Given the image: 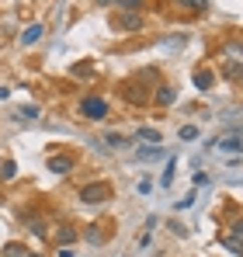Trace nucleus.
Masks as SVG:
<instances>
[{
  "label": "nucleus",
  "instance_id": "obj_1",
  "mask_svg": "<svg viewBox=\"0 0 243 257\" xmlns=\"http://www.w3.org/2000/svg\"><path fill=\"white\" fill-rule=\"evenodd\" d=\"M111 198V188L108 184H87L80 191V202H87V205H101V202H108Z\"/></svg>",
  "mask_w": 243,
  "mask_h": 257
},
{
  "label": "nucleus",
  "instance_id": "obj_2",
  "mask_svg": "<svg viewBox=\"0 0 243 257\" xmlns=\"http://www.w3.org/2000/svg\"><path fill=\"white\" fill-rule=\"evenodd\" d=\"M80 115H87V118H104V115H108V101H104V97H83Z\"/></svg>",
  "mask_w": 243,
  "mask_h": 257
},
{
  "label": "nucleus",
  "instance_id": "obj_3",
  "mask_svg": "<svg viewBox=\"0 0 243 257\" xmlns=\"http://www.w3.org/2000/svg\"><path fill=\"white\" fill-rule=\"evenodd\" d=\"M222 153H243V128H236V132H226L219 143H215Z\"/></svg>",
  "mask_w": 243,
  "mask_h": 257
},
{
  "label": "nucleus",
  "instance_id": "obj_4",
  "mask_svg": "<svg viewBox=\"0 0 243 257\" xmlns=\"http://www.w3.org/2000/svg\"><path fill=\"white\" fill-rule=\"evenodd\" d=\"M115 25H118L122 32H139V28H143V18H139L136 11H125V14H118Z\"/></svg>",
  "mask_w": 243,
  "mask_h": 257
},
{
  "label": "nucleus",
  "instance_id": "obj_5",
  "mask_svg": "<svg viewBox=\"0 0 243 257\" xmlns=\"http://www.w3.org/2000/svg\"><path fill=\"white\" fill-rule=\"evenodd\" d=\"M49 171L52 174H70L73 171V160H70V157H52V160H49Z\"/></svg>",
  "mask_w": 243,
  "mask_h": 257
},
{
  "label": "nucleus",
  "instance_id": "obj_6",
  "mask_svg": "<svg viewBox=\"0 0 243 257\" xmlns=\"http://www.w3.org/2000/svg\"><path fill=\"white\" fill-rule=\"evenodd\" d=\"M45 35V28L42 25H32V28H25V35H21V45H35Z\"/></svg>",
  "mask_w": 243,
  "mask_h": 257
},
{
  "label": "nucleus",
  "instance_id": "obj_7",
  "mask_svg": "<svg viewBox=\"0 0 243 257\" xmlns=\"http://www.w3.org/2000/svg\"><path fill=\"white\" fill-rule=\"evenodd\" d=\"M174 101H177V90H174V87H160V90H157V104L167 108V104H174Z\"/></svg>",
  "mask_w": 243,
  "mask_h": 257
},
{
  "label": "nucleus",
  "instance_id": "obj_8",
  "mask_svg": "<svg viewBox=\"0 0 243 257\" xmlns=\"http://www.w3.org/2000/svg\"><path fill=\"white\" fill-rule=\"evenodd\" d=\"M136 157H139V160H157V157H163V150L160 146H143Z\"/></svg>",
  "mask_w": 243,
  "mask_h": 257
},
{
  "label": "nucleus",
  "instance_id": "obj_9",
  "mask_svg": "<svg viewBox=\"0 0 243 257\" xmlns=\"http://www.w3.org/2000/svg\"><path fill=\"white\" fill-rule=\"evenodd\" d=\"M136 136H139V139H143V143H153V146H157V143H160V132H157V128H139V132H136Z\"/></svg>",
  "mask_w": 243,
  "mask_h": 257
},
{
  "label": "nucleus",
  "instance_id": "obj_10",
  "mask_svg": "<svg viewBox=\"0 0 243 257\" xmlns=\"http://www.w3.org/2000/svg\"><path fill=\"white\" fill-rule=\"evenodd\" d=\"M174 171H177V160H174V157H170V160H167V174H163V188H170V181H174Z\"/></svg>",
  "mask_w": 243,
  "mask_h": 257
},
{
  "label": "nucleus",
  "instance_id": "obj_11",
  "mask_svg": "<svg viewBox=\"0 0 243 257\" xmlns=\"http://www.w3.org/2000/svg\"><path fill=\"white\" fill-rule=\"evenodd\" d=\"M208 84H212V73H205V70H198V73H195V87H198V90H205Z\"/></svg>",
  "mask_w": 243,
  "mask_h": 257
},
{
  "label": "nucleus",
  "instance_id": "obj_12",
  "mask_svg": "<svg viewBox=\"0 0 243 257\" xmlns=\"http://www.w3.org/2000/svg\"><path fill=\"white\" fill-rule=\"evenodd\" d=\"M104 143H108V146H129V139L118 136V132H108V136H104Z\"/></svg>",
  "mask_w": 243,
  "mask_h": 257
},
{
  "label": "nucleus",
  "instance_id": "obj_13",
  "mask_svg": "<svg viewBox=\"0 0 243 257\" xmlns=\"http://www.w3.org/2000/svg\"><path fill=\"white\" fill-rule=\"evenodd\" d=\"M181 7H188V11H205L208 7V0H177Z\"/></svg>",
  "mask_w": 243,
  "mask_h": 257
},
{
  "label": "nucleus",
  "instance_id": "obj_14",
  "mask_svg": "<svg viewBox=\"0 0 243 257\" xmlns=\"http://www.w3.org/2000/svg\"><path fill=\"white\" fill-rule=\"evenodd\" d=\"M14 174H18V167H14L11 160H7V164L0 167V177H4V181H14Z\"/></svg>",
  "mask_w": 243,
  "mask_h": 257
},
{
  "label": "nucleus",
  "instance_id": "obj_15",
  "mask_svg": "<svg viewBox=\"0 0 243 257\" xmlns=\"http://www.w3.org/2000/svg\"><path fill=\"white\" fill-rule=\"evenodd\" d=\"M59 240H63V243H73V240H77V229L63 226V229H59Z\"/></svg>",
  "mask_w": 243,
  "mask_h": 257
},
{
  "label": "nucleus",
  "instance_id": "obj_16",
  "mask_svg": "<svg viewBox=\"0 0 243 257\" xmlns=\"http://www.w3.org/2000/svg\"><path fill=\"white\" fill-rule=\"evenodd\" d=\"M4 257H28V254H25V247L11 243V247H4Z\"/></svg>",
  "mask_w": 243,
  "mask_h": 257
},
{
  "label": "nucleus",
  "instance_id": "obj_17",
  "mask_svg": "<svg viewBox=\"0 0 243 257\" xmlns=\"http://www.w3.org/2000/svg\"><path fill=\"white\" fill-rule=\"evenodd\" d=\"M222 243H226V250H233V254H243V243H240V240H233V236H226Z\"/></svg>",
  "mask_w": 243,
  "mask_h": 257
},
{
  "label": "nucleus",
  "instance_id": "obj_18",
  "mask_svg": "<svg viewBox=\"0 0 243 257\" xmlns=\"http://www.w3.org/2000/svg\"><path fill=\"white\" fill-rule=\"evenodd\" d=\"M118 7H125V11H139L143 0H118Z\"/></svg>",
  "mask_w": 243,
  "mask_h": 257
},
{
  "label": "nucleus",
  "instance_id": "obj_19",
  "mask_svg": "<svg viewBox=\"0 0 243 257\" xmlns=\"http://www.w3.org/2000/svg\"><path fill=\"white\" fill-rule=\"evenodd\" d=\"M195 136H198V128H195V125H184V128H181V139H195Z\"/></svg>",
  "mask_w": 243,
  "mask_h": 257
},
{
  "label": "nucleus",
  "instance_id": "obj_20",
  "mask_svg": "<svg viewBox=\"0 0 243 257\" xmlns=\"http://www.w3.org/2000/svg\"><path fill=\"white\" fill-rule=\"evenodd\" d=\"M226 77H236V80H243V66H226Z\"/></svg>",
  "mask_w": 243,
  "mask_h": 257
},
{
  "label": "nucleus",
  "instance_id": "obj_21",
  "mask_svg": "<svg viewBox=\"0 0 243 257\" xmlns=\"http://www.w3.org/2000/svg\"><path fill=\"white\" fill-rule=\"evenodd\" d=\"M21 115H28V118H39V108H35V104H25V108H21Z\"/></svg>",
  "mask_w": 243,
  "mask_h": 257
},
{
  "label": "nucleus",
  "instance_id": "obj_22",
  "mask_svg": "<svg viewBox=\"0 0 243 257\" xmlns=\"http://www.w3.org/2000/svg\"><path fill=\"white\" fill-rule=\"evenodd\" d=\"M233 240H240V243H243V219H240V222H233Z\"/></svg>",
  "mask_w": 243,
  "mask_h": 257
},
{
  "label": "nucleus",
  "instance_id": "obj_23",
  "mask_svg": "<svg viewBox=\"0 0 243 257\" xmlns=\"http://www.w3.org/2000/svg\"><path fill=\"white\" fill-rule=\"evenodd\" d=\"M56 257H77V254H73L70 247H63V250H59V254H56Z\"/></svg>",
  "mask_w": 243,
  "mask_h": 257
},
{
  "label": "nucleus",
  "instance_id": "obj_24",
  "mask_svg": "<svg viewBox=\"0 0 243 257\" xmlns=\"http://www.w3.org/2000/svg\"><path fill=\"white\" fill-rule=\"evenodd\" d=\"M97 4H101V7H108V4H118V0H97Z\"/></svg>",
  "mask_w": 243,
  "mask_h": 257
},
{
  "label": "nucleus",
  "instance_id": "obj_25",
  "mask_svg": "<svg viewBox=\"0 0 243 257\" xmlns=\"http://www.w3.org/2000/svg\"><path fill=\"white\" fill-rule=\"evenodd\" d=\"M28 257H39V254H28Z\"/></svg>",
  "mask_w": 243,
  "mask_h": 257
}]
</instances>
